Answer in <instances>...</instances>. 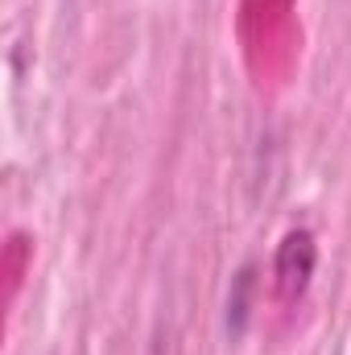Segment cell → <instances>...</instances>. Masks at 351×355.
<instances>
[{"label":"cell","mask_w":351,"mask_h":355,"mask_svg":"<svg viewBox=\"0 0 351 355\" xmlns=\"http://www.w3.org/2000/svg\"><path fill=\"white\" fill-rule=\"evenodd\" d=\"M314 261H318V248H314V236L310 232H289L277 248V265H273V277H277V293L281 302H298L314 277Z\"/></svg>","instance_id":"6da1fadb"}]
</instances>
